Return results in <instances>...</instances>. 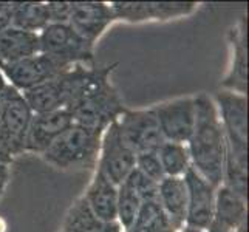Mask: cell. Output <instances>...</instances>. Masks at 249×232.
<instances>
[{
  "label": "cell",
  "mask_w": 249,
  "mask_h": 232,
  "mask_svg": "<svg viewBox=\"0 0 249 232\" xmlns=\"http://www.w3.org/2000/svg\"><path fill=\"white\" fill-rule=\"evenodd\" d=\"M102 132L96 128L73 124L53 141L40 155L42 160L56 169L91 167L98 162Z\"/></svg>",
  "instance_id": "cell-4"
},
{
  "label": "cell",
  "mask_w": 249,
  "mask_h": 232,
  "mask_svg": "<svg viewBox=\"0 0 249 232\" xmlns=\"http://www.w3.org/2000/svg\"><path fill=\"white\" fill-rule=\"evenodd\" d=\"M61 232H124L118 221H102L93 215L84 196L67 212Z\"/></svg>",
  "instance_id": "cell-20"
},
{
  "label": "cell",
  "mask_w": 249,
  "mask_h": 232,
  "mask_svg": "<svg viewBox=\"0 0 249 232\" xmlns=\"http://www.w3.org/2000/svg\"><path fill=\"white\" fill-rule=\"evenodd\" d=\"M116 67L118 64L101 67L94 81L67 108L71 113L74 124L104 132L124 113V102L110 79Z\"/></svg>",
  "instance_id": "cell-2"
},
{
  "label": "cell",
  "mask_w": 249,
  "mask_h": 232,
  "mask_svg": "<svg viewBox=\"0 0 249 232\" xmlns=\"http://www.w3.org/2000/svg\"><path fill=\"white\" fill-rule=\"evenodd\" d=\"M40 53L64 68L73 65H94V45L81 37L68 23H48L39 33Z\"/></svg>",
  "instance_id": "cell-6"
},
{
  "label": "cell",
  "mask_w": 249,
  "mask_h": 232,
  "mask_svg": "<svg viewBox=\"0 0 249 232\" xmlns=\"http://www.w3.org/2000/svg\"><path fill=\"white\" fill-rule=\"evenodd\" d=\"M215 104L220 123L226 136V144L231 147L248 150V98L246 94L229 90L217 91Z\"/></svg>",
  "instance_id": "cell-9"
},
{
  "label": "cell",
  "mask_w": 249,
  "mask_h": 232,
  "mask_svg": "<svg viewBox=\"0 0 249 232\" xmlns=\"http://www.w3.org/2000/svg\"><path fill=\"white\" fill-rule=\"evenodd\" d=\"M116 123L124 143L135 152V155L158 152V149L166 143L152 108H125Z\"/></svg>",
  "instance_id": "cell-7"
},
{
  "label": "cell",
  "mask_w": 249,
  "mask_h": 232,
  "mask_svg": "<svg viewBox=\"0 0 249 232\" xmlns=\"http://www.w3.org/2000/svg\"><path fill=\"white\" fill-rule=\"evenodd\" d=\"M115 20L128 23H141L152 20L150 2H113L110 3Z\"/></svg>",
  "instance_id": "cell-27"
},
{
  "label": "cell",
  "mask_w": 249,
  "mask_h": 232,
  "mask_svg": "<svg viewBox=\"0 0 249 232\" xmlns=\"http://www.w3.org/2000/svg\"><path fill=\"white\" fill-rule=\"evenodd\" d=\"M231 48L229 68L221 79L223 90L246 94L248 93V31L246 16H242L237 23L228 31Z\"/></svg>",
  "instance_id": "cell-14"
},
{
  "label": "cell",
  "mask_w": 249,
  "mask_h": 232,
  "mask_svg": "<svg viewBox=\"0 0 249 232\" xmlns=\"http://www.w3.org/2000/svg\"><path fill=\"white\" fill-rule=\"evenodd\" d=\"M245 221H248V198L228 186L220 184L215 189L213 225L232 232Z\"/></svg>",
  "instance_id": "cell-17"
},
{
  "label": "cell",
  "mask_w": 249,
  "mask_h": 232,
  "mask_svg": "<svg viewBox=\"0 0 249 232\" xmlns=\"http://www.w3.org/2000/svg\"><path fill=\"white\" fill-rule=\"evenodd\" d=\"M198 3L195 2H150V17L152 20H174L179 17L191 16Z\"/></svg>",
  "instance_id": "cell-26"
},
{
  "label": "cell",
  "mask_w": 249,
  "mask_h": 232,
  "mask_svg": "<svg viewBox=\"0 0 249 232\" xmlns=\"http://www.w3.org/2000/svg\"><path fill=\"white\" fill-rule=\"evenodd\" d=\"M40 53L39 34L10 27L0 31V65Z\"/></svg>",
  "instance_id": "cell-19"
},
{
  "label": "cell",
  "mask_w": 249,
  "mask_h": 232,
  "mask_svg": "<svg viewBox=\"0 0 249 232\" xmlns=\"http://www.w3.org/2000/svg\"><path fill=\"white\" fill-rule=\"evenodd\" d=\"M178 232H203V231H198V229H194V228H187V226H184L183 229H179Z\"/></svg>",
  "instance_id": "cell-37"
},
{
  "label": "cell",
  "mask_w": 249,
  "mask_h": 232,
  "mask_svg": "<svg viewBox=\"0 0 249 232\" xmlns=\"http://www.w3.org/2000/svg\"><path fill=\"white\" fill-rule=\"evenodd\" d=\"M158 203L177 231L186 226L187 215V189L183 178L166 177L160 183Z\"/></svg>",
  "instance_id": "cell-18"
},
{
  "label": "cell",
  "mask_w": 249,
  "mask_h": 232,
  "mask_svg": "<svg viewBox=\"0 0 249 232\" xmlns=\"http://www.w3.org/2000/svg\"><path fill=\"white\" fill-rule=\"evenodd\" d=\"M128 232H178L162 211L158 201L141 204L138 217Z\"/></svg>",
  "instance_id": "cell-24"
},
{
  "label": "cell",
  "mask_w": 249,
  "mask_h": 232,
  "mask_svg": "<svg viewBox=\"0 0 249 232\" xmlns=\"http://www.w3.org/2000/svg\"><path fill=\"white\" fill-rule=\"evenodd\" d=\"M164 141L186 144L195 125L194 98H178L152 107Z\"/></svg>",
  "instance_id": "cell-10"
},
{
  "label": "cell",
  "mask_w": 249,
  "mask_h": 232,
  "mask_svg": "<svg viewBox=\"0 0 249 232\" xmlns=\"http://www.w3.org/2000/svg\"><path fill=\"white\" fill-rule=\"evenodd\" d=\"M141 198L125 181L118 186V215L116 221L124 232H128L133 226L141 209Z\"/></svg>",
  "instance_id": "cell-25"
},
{
  "label": "cell",
  "mask_w": 249,
  "mask_h": 232,
  "mask_svg": "<svg viewBox=\"0 0 249 232\" xmlns=\"http://www.w3.org/2000/svg\"><path fill=\"white\" fill-rule=\"evenodd\" d=\"M8 81H6V77H5V74L2 73V70H0V94H2L5 90H6V87H8Z\"/></svg>",
  "instance_id": "cell-33"
},
{
  "label": "cell",
  "mask_w": 249,
  "mask_h": 232,
  "mask_svg": "<svg viewBox=\"0 0 249 232\" xmlns=\"http://www.w3.org/2000/svg\"><path fill=\"white\" fill-rule=\"evenodd\" d=\"M125 183L130 186L133 191L138 194L142 203L145 201H158V189L160 183L153 181L149 177H145L144 174L138 169H133L132 174L125 178Z\"/></svg>",
  "instance_id": "cell-28"
},
{
  "label": "cell",
  "mask_w": 249,
  "mask_h": 232,
  "mask_svg": "<svg viewBox=\"0 0 249 232\" xmlns=\"http://www.w3.org/2000/svg\"><path fill=\"white\" fill-rule=\"evenodd\" d=\"M187 189V215L186 226L206 232L213 223L215 211V189L192 167L184 177Z\"/></svg>",
  "instance_id": "cell-11"
},
{
  "label": "cell",
  "mask_w": 249,
  "mask_h": 232,
  "mask_svg": "<svg viewBox=\"0 0 249 232\" xmlns=\"http://www.w3.org/2000/svg\"><path fill=\"white\" fill-rule=\"evenodd\" d=\"M0 70L11 87L23 93L50 81L51 77L57 76L67 68L59 65L47 54L39 53L36 56L20 59L17 62L0 65Z\"/></svg>",
  "instance_id": "cell-12"
},
{
  "label": "cell",
  "mask_w": 249,
  "mask_h": 232,
  "mask_svg": "<svg viewBox=\"0 0 249 232\" xmlns=\"http://www.w3.org/2000/svg\"><path fill=\"white\" fill-rule=\"evenodd\" d=\"M33 115L23 94L8 85L0 94V150L11 161L25 153V138Z\"/></svg>",
  "instance_id": "cell-5"
},
{
  "label": "cell",
  "mask_w": 249,
  "mask_h": 232,
  "mask_svg": "<svg viewBox=\"0 0 249 232\" xmlns=\"http://www.w3.org/2000/svg\"><path fill=\"white\" fill-rule=\"evenodd\" d=\"M73 124L71 113L67 108L47 111V113H34L25 138V152L42 155L54 140H57Z\"/></svg>",
  "instance_id": "cell-13"
},
{
  "label": "cell",
  "mask_w": 249,
  "mask_h": 232,
  "mask_svg": "<svg viewBox=\"0 0 249 232\" xmlns=\"http://www.w3.org/2000/svg\"><path fill=\"white\" fill-rule=\"evenodd\" d=\"M221 184L248 198V150L235 149L226 144Z\"/></svg>",
  "instance_id": "cell-21"
},
{
  "label": "cell",
  "mask_w": 249,
  "mask_h": 232,
  "mask_svg": "<svg viewBox=\"0 0 249 232\" xmlns=\"http://www.w3.org/2000/svg\"><path fill=\"white\" fill-rule=\"evenodd\" d=\"M135 162L136 155L124 143L118 123H111L102 132L96 169L101 170L111 183L119 186L132 174V170L135 169Z\"/></svg>",
  "instance_id": "cell-8"
},
{
  "label": "cell",
  "mask_w": 249,
  "mask_h": 232,
  "mask_svg": "<svg viewBox=\"0 0 249 232\" xmlns=\"http://www.w3.org/2000/svg\"><path fill=\"white\" fill-rule=\"evenodd\" d=\"M115 22L110 3L104 2H73L68 25L91 45Z\"/></svg>",
  "instance_id": "cell-15"
},
{
  "label": "cell",
  "mask_w": 249,
  "mask_h": 232,
  "mask_svg": "<svg viewBox=\"0 0 249 232\" xmlns=\"http://www.w3.org/2000/svg\"><path fill=\"white\" fill-rule=\"evenodd\" d=\"M99 70L101 67L98 65H73L22 94L33 113L68 108L94 81Z\"/></svg>",
  "instance_id": "cell-3"
},
{
  "label": "cell",
  "mask_w": 249,
  "mask_h": 232,
  "mask_svg": "<svg viewBox=\"0 0 249 232\" xmlns=\"http://www.w3.org/2000/svg\"><path fill=\"white\" fill-rule=\"evenodd\" d=\"M206 232H229V231H225V229H221L220 226H217V225H213V223H212V226L208 229V231H206Z\"/></svg>",
  "instance_id": "cell-35"
},
{
  "label": "cell",
  "mask_w": 249,
  "mask_h": 232,
  "mask_svg": "<svg viewBox=\"0 0 249 232\" xmlns=\"http://www.w3.org/2000/svg\"><path fill=\"white\" fill-rule=\"evenodd\" d=\"M135 169H138L141 174H144L145 177H149L150 179H153V181H157V183H161L162 179L166 178L157 152H147V153L136 155Z\"/></svg>",
  "instance_id": "cell-29"
},
{
  "label": "cell",
  "mask_w": 249,
  "mask_h": 232,
  "mask_svg": "<svg viewBox=\"0 0 249 232\" xmlns=\"http://www.w3.org/2000/svg\"><path fill=\"white\" fill-rule=\"evenodd\" d=\"M13 25V2H0V31Z\"/></svg>",
  "instance_id": "cell-31"
},
{
  "label": "cell",
  "mask_w": 249,
  "mask_h": 232,
  "mask_svg": "<svg viewBox=\"0 0 249 232\" xmlns=\"http://www.w3.org/2000/svg\"><path fill=\"white\" fill-rule=\"evenodd\" d=\"M195 101V125L186 147L192 169L213 187L223 183V164L226 153V136L217 113L213 99L200 93Z\"/></svg>",
  "instance_id": "cell-1"
},
{
  "label": "cell",
  "mask_w": 249,
  "mask_h": 232,
  "mask_svg": "<svg viewBox=\"0 0 249 232\" xmlns=\"http://www.w3.org/2000/svg\"><path fill=\"white\" fill-rule=\"evenodd\" d=\"M50 23L47 3L44 2H13V25L28 33L39 34Z\"/></svg>",
  "instance_id": "cell-22"
},
{
  "label": "cell",
  "mask_w": 249,
  "mask_h": 232,
  "mask_svg": "<svg viewBox=\"0 0 249 232\" xmlns=\"http://www.w3.org/2000/svg\"><path fill=\"white\" fill-rule=\"evenodd\" d=\"M0 161H2V162H8V164H11V160L10 158H8V157H5V155H3V152L2 150H0Z\"/></svg>",
  "instance_id": "cell-36"
},
{
  "label": "cell",
  "mask_w": 249,
  "mask_h": 232,
  "mask_svg": "<svg viewBox=\"0 0 249 232\" xmlns=\"http://www.w3.org/2000/svg\"><path fill=\"white\" fill-rule=\"evenodd\" d=\"M94 217L102 221H116L118 215V186L102 174L94 170V175L82 195Z\"/></svg>",
  "instance_id": "cell-16"
},
{
  "label": "cell",
  "mask_w": 249,
  "mask_h": 232,
  "mask_svg": "<svg viewBox=\"0 0 249 232\" xmlns=\"http://www.w3.org/2000/svg\"><path fill=\"white\" fill-rule=\"evenodd\" d=\"M73 2H48L47 10L50 23H67L71 13Z\"/></svg>",
  "instance_id": "cell-30"
},
{
  "label": "cell",
  "mask_w": 249,
  "mask_h": 232,
  "mask_svg": "<svg viewBox=\"0 0 249 232\" xmlns=\"http://www.w3.org/2000/svg\"><path fill=\"white\" fill-rule=\"evenodd\" d=\"M232 232H248V221H245V223H242L238 228H235Z\"/></svg>",
  "instance_id": "cell-34"
},
{
  "label": "cell",
  "mask_w": 249,
  "mask_h": 232,
  "mask_svg": "<svg viewBox=\"0 0 249 232\" xmlns=\"http://www.w3.org/2000/svg\"><path fill=\"white\" fill-rule=\"evenodd\" d=\"M158 160L161 162L162 172L166 177H178L183 178L184 174L192 167L191 157L186 144L178 143H164L157 152Z\"/></svg>",
  "instance_id": "cell-23"
},
{
  "label": "cell",
  "mask_w": 249,
  "mask_h": 232,
  "mask_svg": "<svg viewBox=\"0 0 249 232\" xmlns=\"http://www.w3.org/2000/svg\"><path fill=\"white\" fill-rule=\"evenodd\" d=\"M10 177H11V164L0 161V196L5 192L8 181H10Z\"/></svg>",
  "instance_id": "cell-32"
}]
</instances>
